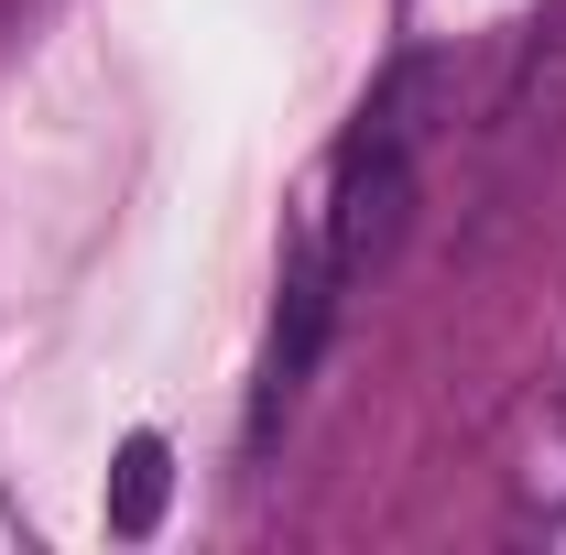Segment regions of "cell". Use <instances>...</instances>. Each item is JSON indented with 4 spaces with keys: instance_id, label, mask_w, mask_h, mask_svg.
Listing matches in <instances>:
<instances>
[{
    "instance_id": "obj_1",
    "label": "cell",
    "mask_w": 566,
    "mask_h": 555,
    "mask_svg": "<svg viewBox=\"0 0 566 555\" xmlns=\"http://www.w3.org/2000/svg\"><path fill=\"white\" fill-rule=\"evenodd\" d=\"M447 87H458L447 55H403V66L359 98V121L338 132V153H327V175H316L305 208H294V240H316L349 283L381 273L392 240H403V218H415L424 142H436V121H447Z\"/></svg>"
},
{
    "instance_id": "obj_2",
    "label": "cell",
    "mask_w": 566,
    "mask_h": 555,
    "mask_svg": "<svg viewBox=\"0 0 566 555\" xmlns=\"http://www.w3.org/2000/svg\"><path fill=\"white\" fill-rule=\"evenodd\" d=\"M164 490H175L164 436H132V447H120V480H109V534H153V523H164Z\"/></svg>"
}]
</instances>
